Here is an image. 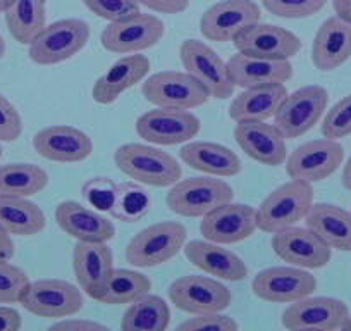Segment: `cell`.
I'll use <instances>...</instances> for the list:
<instances>
[{"mask_svg": "<svg viewBox=\"0 0 351 331\" xmlns=\"http://www.w3.org/2000/svg\"><path fill=\"white\" fill-rule=\"evenodd\" d=\"M117 170L145 187H172L183 176L174 155L152 144H124L114 152Z\"/></svg>", "mask_w": 351, "mask_h": 331, "instance_id": "6da1fadb", "label": "cell"}, {"mask_svg": "<svg viewBox=\"0 0 351 331\" xmlns=\"http://www.w3.org/2000/svg\"><path fill=\"white\" fill-rule=\"evenodd\" d=\"M186 238L188 229L183 222H155L130 240L126 247V261L134 268H157L180 254Z\"/></svg>", "mask_w": 351, "mask_h": 331, "instance_id": "7a4b0ae2", "label": "cell"}, {"mask_svg": "<svg viewBox=\"0 0 351 331\" xmlns=\"http://www.w3.org/2000/svg\"><path fill=\"white\" fill-rule=\"evenodd\" d=\"M313 204V188L305 181L291 180L282 183L263 198L256 209L260 231L276 233L305 221Z\"/></svg>", "mask_w": 351, "mask_h": 331, "instance_id": "3957f363", "label": "cell"}, {"mask_svg": "<svg viewBox=\"0 0 351 331\" xmlns=\"http://www.w3.org/2000/svg\"><path fill=\"white\" fill-rule=\"evenodd\" d=\"M90 25L83 19L67 18L47 25L28 45V56L38 66H56L73 59L90 40Z\"/></svg>", "mask_w": 351, "mask_h": 331, "instance_id": "277c9868", "label": "cell"}, {"mask_svg": "<svg viewBox=\"0 0 351 331\" xmlns=\"http://www.w3.org/2000/svg\"><path fill=\"white\" fill-rule=\"evenodd\" d=\"M234 192L219 176H193L176 181L165 202L174 214L183 218H204L221 204L232 201Z\"/></svg>", "mask_w": 351, "mask_h": 331, "instance_id": "5b68a950", "label": "cell"}, {"mask_svg": "<svg viewBox=\"0 0 351 331\" xmlns=\"http://www.w3.org/2000/svg\"><path fill=\"white\" fill-rule=\"evenodd\" d=\"M145 100L164 109L191 111L205 106L210 93L186 71H160L145 80L141 87Z\"/></svg>", "mask_w": 351, "mask_h": 331, "instance_id": "8992f818", "label": "cell"}, {"mask_svg": "<svg viewBox=\"0 0 351 331\" xmlns=\"http://www.w3.org/2000/svg\"><path fill=\"white\" fill-rule=\"evenodd\" d=\"M19 304L38 317L64 319L80 312L84 306V299L80 286L66 279L45 278L29 282Z\"/></svg>", "mask_w": 351, "mask_h": 331, "instance_id": "52a82bcc", "label": "cell"}, {"mask_svg": "<svg viewBox=\"0 0 351 331\" xmlns=\"http://www.w3.org/2000/svg\"><path fill=\"white\" fill-rule=\"evenodd\" d=\"M344 161V148L339 140L319 138L296 147L286 159V173L289 180L319 183L332 176Z\"/></svg>", "mask_w": 351, "mask_h": 331, "instance_id": "ba28073f", "label": "cell"}, {"mask_svg": "<svg viewBox=\"0 0 351 331\" xmlns=\"http://www.w3.org/2000/svg\"><path fill=\"white\" fill-rule=\"evenodd\" d=\"M180 56L184 71L200 81L210 93V99L226 100L232 97L236 85L229 74L228 62L212 47L200 40H184Z\"/></svg>", "mask_w": 351, "mask_h": 331, "instance_id": "9c48e42d", "label": "cell"}, {"mask_svg": "<svg viewBox=\"0 0 351 331\" xmlns=\"http://www.w3.org/2000/svg\"><path fill=\"white\" fill-rule=\"evenodd\" d=\"M134 128L147 144L171 147L193 140L200 133L202 121L191 111L155 107L141 114Z\"/></svg>", "mask_w": 351, "mask_h": 331, "instance_id": "30bf717a", "label": "cell"}, {"mask_svg": "<svg viewBox=\"0 0 351 331\" xmlns=\"http://www.w3.org/2000/svg\"><path fill=\"white\" fill-rule=\"evenodd\" d=\"M165 35V25L154 14H138L112 21L104 28L100 43L107 52L128 56L157 45Z\"/></svg>", "mask_w": 351, "mask_h": 331, "instance_id": "8fae6325", "label": "cell"}, {"mask_svg": "<svg viewBox=\"0 0 351 331\" xmlns=\"http://www.w3.org/2000/svg\"><path fill=\"white\" fill-rule=\"evenodd\" d=\"M329 92L320 85H306L288 93L274 116V124L286 138L308 133L327 109Z\"/></svg>", "mask_w": 351, "mask_h": 331, "instance_id": "7c38bea8", "label": "cell"}, {"mask_svg": "<svg viewBox=\"0 0 351 331\" xmlns=\"http://www.w3.org/2000/svg\"><path fill=\"white\" fill-rule=\"evenodd\" d=\"M348 306L334 297H303L282 310L281 323L289 331L343 330L348 321Z\"/></svg>", "mask_w": 351, "mask_h": 331, "instance_id": "4fadbf2b", "label": "cell"}, {"mask_svg": "<svg viewBox=\"0 0 351 331\" xmlns=\"http://www.w3.org/2000/svg\"><path fill=\"white\" fill-rule=\"evenodd\" d=\"M169 299L176 309L188 314L222 312L231 306V292L214 276H181L169 286Z\"/></svg>", "mask_w": 351, "mask_h": 331, "instance_id": "5bb4252c", "label": "cell"}, {"mask_svg": "<svg viewBox=\"0 0 351 331\" xmlns=\"http://www.w3.org/2000/svg\"><path fill=\"white\" fill-rule=\"evenodd\" d=\"M271 245L281 261L296 268H326L332 258V249L308 226H291L272 233Z\"/></svg>", "mask_w": 351, "mask_h": 331, "instance_id": "9a60e30c", "label": "cell"}, {"mask_svg": "<svg viewBox=\"0 0 351 331\" xmlns=\"http://www.w3.org/2000/svg\"><path fill=\"white\" fill-rule=\"evenodd\" d=\"M252 290L260 300L272 304H291L317 290V278L308 269L296 266H272L253 278Z\"/></svg>", "mask_w": 351, "mask_h": 331, "instance_id": "2e32d148", "label": "cell"}, {"mask_svg": "<svg viewBox=\"0 0 351 331\" xmlns=\"http://www.w3.org/2000/svg\"><path fill=\"white\" fill-rule=\"evenodd\" d=\"M262 21L255 0H219L200 18V33L208 42H232L246 26Z\"/></svg>", "mask_w": 351, "mask_h": 331, "instance_id": "e0dca14e", "label": "cell"}, {"mask_svg": "<svg viewBox=\"0 0 351 331\" xmlns=\"http://www.w3.org/2000/svg\"><path fill=\"white\" fill-rule=\"evenodd\" d=\"M236 50L262 59L289 60L302 50V40L278 25L256 21L246 26L232 40Z\"/></svg>", "mask_w": 351, "mask_h": 331, "instance_id": "ac0fdd59", "label": "cell"}, {"mask_svg": "<svg viewBox=\"0 0 351 331\" xmlns=\"http://www.w3.org/2000/svg\"><path fill=\"white\" fill-rule=\"evenodd\" d=\"M256 229V209L232 201L215 207L200 221V233L204 238L221 245L245 242Z\"/></svg>", "mask_w": 351, "mask_h": 331, "instance_id": "d6986e66", "label": "cell"}, {"mask_svg": "<svg viewBox=\"0 0 351 331\" xmlns=\"http://www.w3.org/2000/svg\"><path fill=\"white\" fill-rule=\"evenodd\" d=\"M33 148L47 161L74 164L86 161L93 154V141L80 128L71 124H52L33 137Z\"/></svg>", "mask_w": 351, "mask_h": 331, "instance_id": "ffe728a7", "label": "cell"}, {"mask_svg": "<svg viewBox=\"0 0 351 331\" xmlns=\"http://www.w3.org/2000/svg\"><path fill=\"white\" fill-rule=\"evenodd\" d=\"M239 148L253 161L265 166H281L288 159L286 137L267 121H239L234 128Z\"/></svg>", "mask_w": 351, "mask_h": 331, "instance_id": "44dd1931", "label": "cell"}, {"mask_svg": "<svg viewBox=\"0 0 351 331\" xmlns=\"http://www.w3.org/2000/svg\"><path fill=\"white\" fill-rule=\"evenodd\" d=\"M56 221L76 242L109 243L116 236V226L104 212L76 201L60 202L56 207Z\"/></svg>", "mask_w": 351, "mask_h": 331, "instance_id": "7402d4cb", "label": "cell"}, {"mask_svg": "<svg viewBox=\"0 0 351 331\" xmlns=\"http://www.w3.org/2000/svg\"><path fill=\"white\" fill-rule=\"evenodd\" d=\"M73 269L80 288L90 299L99 300L107 278L114 269V254L107 243L76 242Z\"/></svg>", "mask_w": 351, "mask_h": 331, "instance_id": "603a6c76", "label": "cell"}, {"mask_svg": "<svg viewBox=\"0 0 351 331\" xmlns=\"http://www.w3.org/2000/svg\"><path fill=\"white\" fill-rule=\"evenodd\" d=\"M150 67V59L141 56L140 52L121 57L93 83V100L100 106H110L117 102L124 92L136 87L148 76Z\"/></svg>", "mask_w": 351, "mask_h": 331, "instance_id": "cb8c5ba5", "label": "cell"}, {"mask_svg": "<svg viewBox=\"0 0 351 331\" xmlns=\"http://www.w3.org/2000/svg\"><path fill=\"white\" fill-rule=\"evenodd\" d=\"M184 254L195 268L217 279L243 282L248 276V266L245 264V261L229 249H224L221 243L205 238L191 240L184 243Z\"/></svg>", "mask_w": 351, "mask_h": 331, "instance_id": "d4e9b609", "label": "cell"}, {"mask_svg": "<svg viewBox=\"0 0 351 331\" xmlns=\"http://www.w3.org/2000/svg\"><path fill=\"white\" fill-rule=\"evenodd\" d=\"M351 59V25L337 16L327 18L317 30L312 43V62L329 73Z\"/></svg>", "mask_w": 351, "mask_h": 331, "instance_id": "484cf974", "label": "cell"}, {"mask_svg": "<svg viewBox=\"0 0 351 331\" xmlns=\"http://www.w3.org/2000/svg\"><path fill=\"white\" fill-rule=\"evenodd\" d=\"M180 157L191 170H197L208 176L231 178L241 173L243 170L238 154L226 145L215 144V141H186V145L181 148Z\"/></svg>", "mask_w": 351, "mask_h": 331, "instance_id": "4316f807", "label": "cell"}, {"mask_svg": "<svg viewBox=\"0 0 351 331\" xmlns=\"http://www.w3.org/2000/svg\"><path fill=\"white\" fill-rule=\"evenodd\" d=\"M228 67L234 85L241 89L286 83L293 78V64L289 60L262 59L241 52L228 60Z\"/></svg>", "mask_w": 351, "mask_h": 331, "instance_id": "83f0119b", "label": "cell"}, {"mask_svg": "<svg viewBox=\"0 0 351 331\" xmlns=\"http://www.w3.org/2000/svg\"><path fill=\"white\" fill-rule=\"evenodd\" d=\"M288 93L289 92L285 83H271V85L243 89V92L231 100L229 117L234 123L274 119L279 106Z\"/></svg>", "mask_w": 351, "mask_h": 331, "instance_id": "f1b7e54d", "label": "cell"}, {"mask_svg": "<svg viewBox=\"0 0 351 331\" xmlns=\"http://www.w3.org/2000/svg\"><path fill=\"white\" fill-rule=\"evenodd\" d=\"M305 222L332 251L351 252V211L319 202L312 204Z\"/></svg>", "mask_w": 351, "mask_h": 331, "instance_id": "f546056e", "label": "cell"}, {"mask_svg": "<svg viewBox=\"0 0 351 331\" xmlns=\"http://www.w3.org/2000/svg\"><path fill=\"white\" fill-rule=\"evenodd\" d=\"M0 226L11 236H33L45 229V212L26 197L0 195Z\"/></svg>", "mask_w": 351, "mask_h": 331, "instance_id": "4dcf8cb0", "label": "cell"}, {"mask_svg": "<svg viewBox=\"0 0 351 331\" xmlns=\"http://www.w3.org/2000/svg\"><path fill=\"white\" fill-rule=\"evenodd\" d=\"M4 14L12 38L29 45L47 26V0H12Z\"/></svg>", "mask_w": 351, "mask_h": 331, "instance_id": "1f68e13d", "label": "cell"}, {"mask_svg": "<svg viewBox=\"0 0 351 331\" xmlns=\"http://www.w3.org/2000/svg\"><path fill=\"white\" fill-rule=\"evenodd\" d=\"M171 324V309L162 297L147 295L130 304L121 321L123 331H164Z\"/></svg>", "mask_w": 351, "mask_h": 331, "instance_id": "d6a6232c", "label": "cell"}, {"mask_svg": "<svg viewBox=\"0 0 351 331\" xmlns=\"http://www.w3.org/2000/svg\"><path fill=\"white\" fill-rule=\"evenodd\" d=\"M49 173L29 162H11L0 166V195L9 197H33L45 190Z\"/></svg>", "mask_w": 351, "mask_h": 331, "instance_id": "836d02e7", "label": "cell"}, {"mask_svg": "<svg viewBox=\"0 0 351 331\" xmlns=\"http://www.w3.org/2000/svg\"><path fill=\"white\" fill-rule=\"evenodd\" d=\"M152 290V282L143 273L134 269H112L107 278L99 302L107 306L131 304Z\"/></svg>", "mask_w": 351, "mask_h": 331, "instance_id": "e575fe53", "label": "cell"}, {"mask_svg": "<svg viewBox=\"0 0 351 331\" xmlns=\"http://www.w3.org/2000/svg\"><path fill=\"white\" fill-rule=\"evenodd\" d=\"M152 195L145 185L138 181H124L117 185L116 201H114L110 216L123 222L141 221L152 211Z\"/></svg>", "mask_w": 351, "mask_h": 331, "instance_id": "d590c367", "label": "cell"}, {"mask_svg": "<svg viewBox=\"0 0 351 331\" xmlns=\"http://www.w3.org/2000/svg\"><path fill=\"white\" fill-rule=\"evenodd\" d=\"M117 185L119 183H116L109 176H93L83 183L81 197L88 207L104 212V214H110V209L116 201Z\"/></svg>", "mask_w": 351, "mask_h": 331, "instance_id": "8d00e7d4", "label": "cell"}, {"mask_svg": "<svg viewBox=\"0 0 351 331\" xmlns=\"http://www.w3.org/2000/svg\"><path fill=\"white\" fill-rule=\"evenodd\" d=\"M28 285L29 278L21 268L0 259V304H19Z\"/></svg>", "mask_w": 351, "mask_h": 331, "instance_id": "74e56055", "label": "cell"}, {"mask_svg": "<svg viewBox=\"0 0 351 331\" xmlns=\"http://www.w3.org/2000/svg\"><path fill=\"white\" fill-rule=\"evenodd\" d=\"M327 0H262V5L282 19L312 18L326 8Z\"/></svg>", "mask_w": 351, "mask_h": 331, "instance_id": "f35d334b", "label": "cell"}, {"mask_svg": "<svg viewBox=\"0 0 351 331\" xmlns=\"http://www.w3.org/2000/svg\"><path fill=\"white\" fill-rule=\"evenodd\" d=\"M320 130H322V137L330 138V140H341L351 135V93L337 100L327 111Z\"/></svg>", "mask_w": 351, "mask_h": 331, "instance_id": "ab89813d", "label": "cell"}, {"mask_svg": "<svg viewBox=\"0 0 351 331\" xmlns=\"http://www.w3.org/2000/svg\"><path fill=\"white\" fill-rule=\"evenodd\" d=\"M83 2L93 14L109 23L141 12L140 5L134 0H83Z\"/></svg>", "mask_w": 351, "mask_h": 331, "instance_id": "60d3db41", "label": "cell"}, {"mask_svg": "<svg viewBox=\"0 0 351 331\" xmlns=\"http://www.w3.org/2000/svg\"><path fill=\"white\" fill-rule=\"evenodd\" d=\"M180 331H238L239 324L222 312L193 314L178 326Z\"/></svg>", "mask_w": 351, "mask_h": 331, "instance_id": "b9f144b4", "label": "cell"}, {"mask_svg": "<svg viewBox=\"0 0 351 331\" xmlns=\"http://www.w3.org/2000/svg\"><path fill=\"white\" fill-rule=\"evenodd\" d=\"M23 133V117L18 107L0 93V141H16Z\"/></svg>", "mask_w": 351, "mask_h": 331, "instance_id": "7bdbcfd3", "label": "cell"}, {"mask_svg": "<svg viewBox=\"0 0 351 331\" xmlns=\"http://www.w3.org/2000/svg\"><path fill=\"white\" fill-rule=\"evenodd\" d=\"M140 8L158 14H181L190 8V0H134Z\"/></svg>", "mask_w": 351, "mask_h": 331, "instance_id": "ee69618b", "label": "cell"}, {"mask_svg": "<svg viewBox=\"0 0 351 331\" xmlns=\"http://www.w3.org/2000/svg\"><path fill=\"white\" fill-rule=\"evenodd\" d=\"M50 330H62V331H107V326L102 323L90 319H77V317H64L56 324L50 326Z\"/></svg>", "mask_w": 351, "mask_h": 331, "instance_id": "f6af8a7d", "label": "cell"}, {"mask_svg": "<svg viewBox=\"0 0 351 331\" xmlns=\"http://www.w3.org/2000/svg\"><path fill=\"white\" fill-rule=\"evenodd\" d=\"M23 326L21 314L8 306H0V331H18Z\"/></svg>", "mask_w": 351, "mask_h": 331, "instance_id": "bcb514c9", "label": "cell"}, {"mask_svg": "<svg viewBox=\"0 0 351 331\" xmlns=\"http://www.w3.org/2000/svg\"><path fill=\"white\" fill-rule=\"evenodd\" d=\"M16 254L14 249V242H12L11 235L5 231L2 226H0V259H4V261H11Z\"/></svg>", "mask_w": 351, "mask_h": 331, "instance_id": "7dc6e473", "label": "cell"}, {"mask_svg": "<svg viewBox=\"0 0 351 331\" xmlns=\"http://www.w3.org/2000/svg\"><path fill=\"white\" fill-rule=\"evenodd\" d=\"M332 9L337 18L351 25V0H332Z\"/></svg>", "mask_w": 351, "mask_h": 331, "instance_id": "c3c4849f", "label": "cell"}, {"mask_svg": "<svg viewBox=\"0 0 351 331\" xmlns=\"http://www.w3.org/2000/svg\"><path fill=\"white\" fill-rule=\"evenodd\" d=\"M341 181H343V187L351 192V155L343 168V178H341Z\"/></svg>", "mask_w": 351, "mask_h": 331, "instance_id": "681fc988", "label": "cell"}, {"mask_svg": "<svg viewBox=\"0 0 351 331\" xmlns=\"http://www.w3.org/2000/svg\"><path fill=\"white\" fill-rule=\"evenodd\" d=\"M12 0H0V14L8 11V8L11 5Z\"/></svg>", "mask_w": 351, "mask_h": 331, "instance_id": "f907efd6", "label": "cell"}, {"mask_svg": "<svg viewBox=\"0 0 351 331\" xmlns=\"http://www.w3.org/2000/svg\"><path fill=\"white\" fill-rule=\"evenodd\" d=\"M5 56V42L4 38H2V35H0V59Z\"/></svg>", "mask_w": 351, "mask_h": 331, "instance_id": "816d5d0a", "label": "cell"}, {"mask_svg": "<svg viewBox=\"0 0 351 331\" xmlns=\"http://www.w3.org/2000/svg\"><path fill=\"white\" fill-rule=\"evenodd\" d=\"M343 330L344 331H351V314H350V316H348V321H346V323H344Z\"/></svg>", "mask_w": 351, "mask_h": 331, "instance_id": "f5cc1de1", "label": "cell"}, {"mask_svg": "<svg viewBox=\"0 0 351 331\" xmlns=\"http://www.w3.org/2000/svg\"><path fill=\"white\" fill-rule=\"evenodd\" d=\"M0 157H2V147H0Z\"/></svg>", "mask_w": 351, "mask_h": 331, "instance_id": "db71d44e", "label": "cell"}]
</instances>
